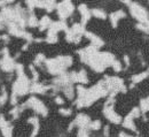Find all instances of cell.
<instances>
[{
    "label": "cell",
    "instance_id": "8fae6325",
    "mask_svg": "<svg viewBox=\"0 0 149 137\" xmlns=\"http://www.w3.org/2000/svg\"><path fill=\"white\" fill-rule=\"evenodd\" d=\"M51 24H52V22H51L49 18H48V16H44L42 19L40 20V22H39L40 30H45V29L49 28V27H51Z\"/></svg>",
    "mask_w": 149,
    "mask_h": 137
},
{
    "label": "cell",
    "instance_id": "ffe728a7",
    "mask_svg": "<svg viewBox=\"0 0 149 137\" xmlns=\"http://www.w3.org/2000/svg\"><path fill=\"white\" fill-rule=\"evenodd\" d=\"M111 67L113 68V70H115V72H117V73L122 70V65H120V62H119V61H116V60H115V62L112 63Z\"/></svg>",
    "mask_w": 149,
    "mask_h": 137
},
{
    "label": "cell",
    "instance_id": "7402d4cb",
    "mask_svg": "<svg viewBox=\"0 0 149 137\" xmlns=\"http://www.w3.org/2000/svg\"><path fill=\"white\" fill-rule=\"evenodd\" d=\"M60 113H61V114H63V115H70V114H71V110L61 108V110H60Z\"/></svg>",
    "mask_w": 149,
    "mask_h": 137
},
{
    "label": "cell",
    "instance_id": "4fadbf2b",
    "mask_svg": "<svg viewBox=\"0 0 149 137\" xmlns=\"http://www.w3.org/2000/svg\"><path fill=\"white\" fill-rule=\"evenodd\" d=\"M77 82H80V83H87L88 82L85 70H80L79 73H77Z\"/></svg>",
    "mask_w": 149,
    "mask_h": 137
},
{
    "label": "cell",
    "instance_id": "603a6c76",
    "mask_svg": "<svg viewBox=\"0 0 149 137\" xmlns=\"http://www.w3.org/2000/svg\"><path fill=\"white\" fill-rule=\"evenodd\" d=\"M44 59L45 58H44V56H42V54H39L37 58H36V60H35V63H36V65H39Z\"/></svg>",
    "mask_w": 149,
    "mask_h": 137
},
{
    "label": "cell",
    "instance_id": "cb8c5ba5",
    "mask_svg": "<svg viewBox=\"0 0 149 137\" xmlns=\"http://www.w3.org/2000/svg\"><path fill=\"white\" fill-rule=\"evenodd\" d=\"M55 101L57 103V104H63V103H64V101H63V99H62L61 97H56Z\"/></svg>",
    "mask_w": 149,
    "mask_h": 137
},
{
    "label": "cell",
    "instance_id": "4316f807",
    "mask_svg": "<svg viewBox=\"0 0 149 137\" xmlns=\"http://www.w3.org/2000/svg\"><path fill=\"white\" fill-rule=\"evenodd\" d=\"M119 137H132V136L126 135V134H124V133H120V134H119Z\"/></svg>",
    "mask_w": 149,
    "mask_h": 137
},
{
    "label": "cell",
    "instance_id": "ac0fdd59",
    "mask_svg": "<svg viewBox=\"0 0 149 137\" xmlns=\"http://www.w3.org/2000/svg\"><path fill=\"white\" fill-rule=\"evenodd\" d=\"M100 126H101V122H100L99 120H96V121H93V122H90V124H88L87 128L93 129V130H96V129L100 128Z\"/></svg>",
    "mask_w": 149,
    "mask_h": 137
},
{
    "label": "cell",
    "instance_id": "6da1fadb",
    "mask_svg": "<svg viewBox=\"0 0 149 137\" xmlns=\"http://www.w3.org/2000/svg\"><path fill=\"white\" fill-rule=\"evenodd\" d=\"M72 63L71 57H57L56 59H51L46 61V66L52 74H63L64 69Z\"/></svg>",
    "mask_w": 149,
    "mask_h": 137
},
{
    "label": "cell",
    "instance_id": "7c38bea8",
    "mask_svg": "<svg viewBox=\"0 0 149 137\" xmlns=\"http://www.w3.org/2000/svg\"><path fill=\"white\" fill-rule=\"evenodd\" d=\"M124 127L129 128L131 130H135V127H134V123H133V117H131L130 114L125 117V121H124Z\"/></svg>",
    "mask_w": 149,
    "mask_h": 137
},
{
    "label": "cell",
    "instance_id": "d4e9b609",
    "mask_svg": "<svg viewBox=\"0 0 149 137\" xmlns=\"http://www.w3.org/2000/svg\"><path fill=\"white\" fill-rule=\"evenodd\" d=\"M104 137H109V128L108 127L104 128Z\"/></svg>",
    "mask_w": 149,
    "mask_h": 137
},
{
    "label": "cell",
    "instance_id": "83f0119b",
    "mask_svg": "<svg viewBox=\"0 0 149 137\" xmlns=\"http://www.w3.org/2000/svg\"><path fill=\"white\" fill-rule=\"evenodd\" d=\"M2 18H1V16H0V29H1V28H2V27H1V24H2Z\"/></svg>",
    "mask_w": 149,
    "mask_h": 137
},
{
    "label": "cell",
    "instance_id": "44dd1931",
    "mask_svg": "<svg viewBox=\"0 0 149 137\" xmlns=\"http://www.w3.org/2000/svg\"><path fill=\"white\" fill-rule=\"evenodd\" d=\"M78 137H88V133L86 129H79L78 131Z\"/></svg>",
    "mask_w": 149,
    "mask_h": 137
},
{
    "label": "cell",
    "instance_id": "9c48e42d",
    "mask_svg": "<svg viewBox=\"0 0 149 137\" xmlns=\"http://www.w3.org/2000/svg\"><path fill=\"white\" fill-rule=\"evenodd\" d=\"M85 35L91 39V41H92L93 46H95V47H96V46H102V45H103V40L100 38V37L95 36V35L92 34V32H85Z\"/></svg>",
    "mask_w": 149,
    "mask_h": 137
},
{
    "label": "cell",
    "instance_id": "5b68a950",
    "mask_svg": "<svg viewBox=\"0 0 149 137\" xmlns=\"http://www.w3.org/2000/svg\"><path fill=\"white\" fill-rule=\"evenodd\" d=\"M103 113H104L106 117H107L109 121H111L112 123H120L122 117H119L117 113H115L112 106H107V107L103 110Z\"/></svg>",
    "mask_w": 149,
    "mask_h": 137
},
{
    "label": "cell",
    "instance_id": "ba28073f",
    "mask_svg": "<svg viewBox=\"0 0 149 137\" xmlns=\"http://www.w3.org/2000/svg\"><path fill=\"white\" fill-rule=\"evenodd\" d=\"M124 16H125V13L123 11H117V12L112 13L111 15H110V21H111L112 27H116L117 23H118V21L120 19H123Z\"/></svg>",
    "mask_w": 149,
    "mask_h": 137
},
{
    "label": "cell",
    "instance_id": "2e32d148",
    "mask_svg": "<svg viewBox=\"0 0 149 137\" xmlns=\"http://www.w3.org/2000/svg\"><path fill=\"white\" fill-rule=\"evenodd\" d=\"M92 14L95 18H97V19H106L107 18L106 13L103 11H101V9H97V8H94L93 11H92Z\"/></svg>",
    "mask_w": 149,
    "mask_h": 137
},
{
    "label": "cell",
    "instance_id": "30bf717a",
    "mask_svg": "<svg viewBox=\"0 0 149 137\" xmlns=\"http://www.w3.org/2000/svg\"><path fill=\"white\" fill-rule=\"evenodd\" d=\"M47 89H48V86H44L42 84L35 83V84L30 88V91L36 92V93H44V92H46V90H47Z\"/></svg>",
    "mask_w": 149,
    "mask_h": 137
},
{
    "label": "cell",
    "instance_id": "3957f363",
    "mask_svg": "<svg viewBox=\"0 0 149 137\" xmlns=\"http://www.w3.org/2000/svg\"><path fill=\"white\" fill-rule=\"evenodd\" d=\"M24 106H29V107H31V108H33L37 113L39 114H41V115H47V108H46V106L36 97H31L25 104H24Z\"/></svg>",
    "mask_w": 149,
    "mask_h": 137
},
{
    "label": "cell",
    "instance_id": "5bb4252c",
    "mask_svg": "<svg viewBox=\"0 0 149 137\" xmlns=\"http://www.w3.org/2000/svg\"><path fill=\"white\" fill-rule=\"evenodd\" d=\"M147 75H148V73H146V72L140 73V74H138V75H134V76L132 77V82H133V83H139V82L143 81L145 78L147 77Z\"/></svg>",
    "mask_w": 149,
    "mask_h": 137
},
{
    "label": "cell",
    "instance_id": "52a82bcc",
    "mask_svg": "<svg viewBox=\"0 0 149 137\" xmlns=\"http://www.w3.org/2000/svg\"><path fill=\"white\" fill-rule=\"evenodd\" d=\"M78 9H79V12L81 14V22H83V25H84L91 18V12L88 11V8L85 5H80L78 7Z\"/></svg>",
    "mask_w": 149,
    "mask_h": 137
},
{
    "label": "cell",
    "instance_id": "277c9868",
    "mask_svg": "<svg viewBox=\"0 0 149 137\" xmlns=\"http://www.w3.org/2000/svg\"><path fill=\"white\" fill-rule=\"evenodd\" d=\"M74 7V5L70 2V1H63L62 4H60L57 6V13H58V16L62 20L67 19L69 15L72 14Z\"/></svg>",
    "mask_w": 149,
    "mask_h": 137
},
{
    "label": "cell",
    "instance_id": "8992f818",
    "mask_svg": "<svg viewBox=\"0 0 149 137\" xmlns=\"http://www.w3.org/2000/svg\"><path fill=\"white\" fill-rule=\"evenodd\" d=\"M90 122H91L90 117H87V115H85V114H79L78 117H76V120L74 121V124H77L80 129H85V128H87L88 124H90Z\"/></svg>",
    "mask_w": 149,
    "mask_h": 137
},
{
    "label": "cell",
    "instance_id": "e0dca14e",
    "mask_svg": "<svg viewBox=\"0 0 149 137\" xmlns=\"http://www.w3.org/2000/svg\"><path fill=\"white\" fill-rule=\"evenodd\" d=\"M140 108H141V112H143V113H146V112L149 111V101L147 98L141 100V103H140Z\"/></svg>",
    "mask_w": 149,
    "mask_h": 137
},
{
    "label": "cell",
    "instance_id": "7a4b0ae2",
    "mask_svg": "<svg viewBox=\"0 0 149 137\" xmlns=\"http://www.w3.org/2000/svg\"><path fill=\"white\" fill-rule=\"evenodd\" d=\"M130 12H131V14H132V16H133L134 19L138 20L139 22L145 23V24L149 22L148 12H147L142 6H140L139 4H135V2L130 4Z\"/></svg>",
    "mask_w": 149,
    "mask_h": 137
},
{
    "label": "cell",
    "instance_id": "d6986e66",
    "mask_svg": "<svg viewBox=\"0 0 149 137\" xmlns=\"http://www.w3.org/2000/svg\"><path fill=\"white\" fill-rule=\"evenodd\" d=\"M38 24H39V22H38V20L36 19V16H35V15H31V16L29 18V25H30V27H37Z\"/></svg>",
    "mask_w": 149,
    "mask_h": 137
},
{
    "label": "cell",
    "instance_id": "9a60e30c",
    "mask_svg": "<svg viewBox=\"0 0 149 137\" xmlns=\"http://www.w3.org/2000/svg\"><path fill=\"white\" fill-rule=\"evenodd\" d=\"M63 91H64L65 96L69 98V99H72V98H74V88H72L71 84L64 86V90H63Z\"/></svg>",
    "mask_w": 149,
    "mask_h": 137
},
{
    "label": "cell",
    "instance_id": "f1b7e54d",
    "mask_svg": "<svg viewBox=\"0 0 149 137\" xmlns=\"http://www.w3.org/2000/svg\"><path fill=\"white\" fill-rule=\"evenodd\" d=\"M148 74H149V69H148Z\"/></svg>",
    "mask_w": 149,
    "mask_h": 137
},
{
    "label": "cell",
    "instance_id": "484cf974",
    "mask_svg": "<svg viewBox=\"0 0 149 137\" xmlns=\"http://www.w3.org/2000/svg\"><path fill=\"white\" fill-rule=\"evenodd\" d=\"M124 60H125V63L129 66V65H130V59H129V57H127V56H125V57H124Z\"/></svg>",
    "mask_w": 149,
    "mask_h": 137
}]
</instances>
